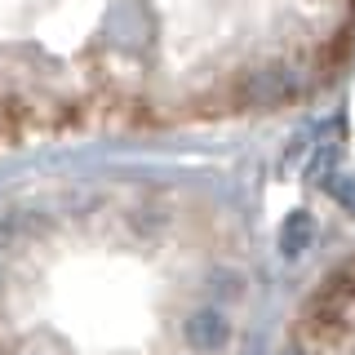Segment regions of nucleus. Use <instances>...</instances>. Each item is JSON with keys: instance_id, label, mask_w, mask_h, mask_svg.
<instances>
[{"instance_id": "obj_1", "label": "nucleus", "mask_w": 355, "mask_h": 355, "mask_svg": "<svg viewBox=\"0 0 355 355\" xmlns=\"http://www.w3.org/2000/svg\"><path fill=\"white\" fill-rule=\"evenodd\" d=\"M182 338H187V347H196V351H222L227 338H231V324L218 306H200V311L187 315Z\"/></svg>"}, {"instance_id": "obj_2", "label": "nucleus", "mask_w": 355, "mask_h": 355, "mask_svg": "<svg viewBox=\"0 0 355 355\" xmlns=\"http://www.w3.org/2000/svg\"><path fill=\"white\" fill-rule=\"evenodd\" d=\"M151 36V22L142 14L138 0H125V5H116V14H111V40H116V49L125 53H138L142 44Z\"/></svg>"}, {"instance_id": "obj_3", "label": "nucleus", "mask_w": 355, "mask_h": 355, "mask_svg": "<svg viewBox=\"0 0 355 355\" xmlns=\"http://www.w3.org/2000/svg\"><path fill=\"white\" fill-rule=\"evenodd\" d=\"M311 236H315V222H311L306 214H293V218L284 222V231H280V249H284V258H297V253H306Z\"/></svg>"}, {"instance_id": "obj_4", "label": "nucleus", "mask_w": 355, "mask_h": 355, "mask_svg": "<svg viewBox=\"0 0 355 355\" xmlns=\"http://www.w3.org/2000/svg\"><path fill=\"white\" fill-rule=\"evenodd\" d=\"M333 196H338L347 209H355V182H333Z\"/></svg>"}, {"instance_id": "obj_5", "label": "nucleus", "mask_w": 355, "mask_h": 355, "mask_svg": "<svg viewBox=\"0 0 355 355\" xmlns=\"http://www.w3.org/2000/svg\"><path fill=\"white\" fill-rule=\"evenodd\" d=\"M288 355H297V351H288Z\"/></svg>"}]
</instances>
